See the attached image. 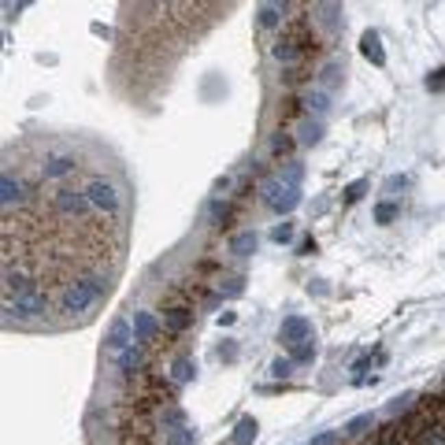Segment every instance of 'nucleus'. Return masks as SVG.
I'll list each match as a JSON object with an SVG mask.
<instances>
[{"label": "nucleus", "mask_w": 445, "mask_h": 445, "mask_svg": "<svg viewBox=\"0 0 445 445\" xmlns=\"http://www.w3.org/2000/svg\"><path fill=\"white\" fill-rule=\"evenodd\" d=\"M271 241H275V245H289V241H293V223H275V226H271Z\"/></svg>", "instance_id": "f704fd0d"}, {"label": "nucleus", "mask_w": 445, "mask_h": 445, "mask_svg": "<svg viewBox=\"0 0 445 445\" xmlns=\"http://www.w3.org/2000/svg\"><path fill=\"white\" fill-rule=\"evenodd\" d=\"M397 189H408V175H389L383 182V193H389V197H394Z\"/></svg>", "instance_id": "ea45409f"}, {"label": "nucleus", "mask_w": 445, "mask_h": 445, "mask_svg": "<svg viewBox=\"0 0 445 445\" xmlns=\"http://www.w3.org/2000/svg\"><path fill=\"white\" fill-rule=\"evenodd\" d=\"M75 171H78V160L71 156V152H52V156H45V163H41L45 182H60V178L75 175Z\"/></svg>", "instance_id": "6e6552de"}, {"label": "nucleus", "mask_w": 445, "mask_h": 445, "mask_svg": "<svg viewBox=\"0 0 445 445\" xmlns=\"http://www.w3.org/2000/svg\"><path fill=\"white\" fill-rule=\"evenodd\" d=\"M364 193H368V178H357V182H349V186H345V204H357Z\"/></svg>", "instance_id": "c9c22d12"}, {"label": "nucleus", "mask_w": 445, "mask_h": 445, "mask_svg": "<svg viewBox=\"0 0 445 445\" xmlns=\"http://www.w3.org/2000/svg\"><path fill=\"white\" fill-rule=\"evenodd\" d=\"M278 178L289 186V189H301V182H304V163H297V160H286L282 163V171H278Z\"/></svg>", "instance_id": "a878e982"}, {"label": "nucleus", "mask_w": 445, "mask_h": 445, "mask_svg": "<svg viewBox=\"0 0 445 445\" xmlns=\"http://www.w3.org/2000/svg\"><path fill=\"white\" fill-rule=\"evenodd\" d=\"M163 445H197V431H193V426L171 431V434H163Z\"/></svg>", "instance_id": "c756f323"}, {"label": "nucleus", "mask_w": 445, "mask_h": 445, "mask_svg": "<svg viewBox=\"0 0 445 445\" xmlns=\"http://www.w3.org/2000/svg\"><path fill=\"white\" fill-rule=\"evenodd\" d=\"M134 341H138V334H134V320L119 315V320H112V326H108V334H104V357L115 364Z\"/></svg>", "instance_id": "20e7f679"}, {"label": "nucleus", "mask_w": 445, "mask_h": 445, "mask_svg": "<svg viewBox=\"0 0 445 445\" xmlns=\"http://www.w3.org/2000/svg\"><path fill=\"white\" fill-rule=\"evenodd\" d=\"M182 426H189V423H186V412H182L178 405H167V408L160 412V431H163V434L182 431Z\"/></svg>", "instance_id": "5701e85b"}, {"label": "nucleus", "mask_w": 445, "mask_h": 445, "mask_svg": "<svg viewBox=\"0 0 445 445\" xmlns=\"http://www.w3.org/2000/svg\"><path fill=\"white\" fill-rule=\"evenodd\" d=\"M82 193H86L89 208H93V212H101V215H119L123 212L119 186H115L112 178H104V175H93L86 186H82Z\"/></svg>", "instance_id": "7ed1b4c3"}, {"label": "nucleus", "mask_w": 445, "mask_h": 445, "mask_svg": "<svg viewBox=\"0 0 445 445\" xmlns=\"http://www.w3.org/2000/svg\"><path fill=\"white\" fill-rule=\"evenodd\" d=\"M304 338H315V330H312V320H304V315H286V320L278 323V341H282L286 349H293V345H301Z\"/></svg>", "instance_id": "423d86ee"}, {"label": "nucleus", "mask_w": 445, "mask_h": 445, "mask_svg": "<svg viewBox=\"0 0 445 445\" xmlns=\"http://www.w3.org/2000/svg\"><path fill=\"white\" fill-rule=\"evenodd\" d=\"M360 52H364V60H371L375 67H383L386 63V49H383V38H378L375 30H368L364 38H360Z\"/></svg>", "instance_id": "dca6fc26"}, {"label": "nucleus", "mask_w": 445, "mask_h": 445, "mask_svg": "<svg viewBox=\"0 0 445 445\" xmlns=\"http://www.w3.org/2000/svg\"><path fill=\"white\" fill-rule=\"evenodd\" d=\"M293 357H275V360H271V378H289V375H293Z\"/></svg>", "instance_id": "2f4dec72"}, {"label": "nucleus", "mask_w": 445, "mask_h": 445, "mask_svg": "<svg viewBox=\"0 0 445 445\" xmlns=\"http://www.w3.org/2000/svg\"><path fill=\"white\" fill-rule=\"evenodd\" d=\"M312 12H315V23H320L323 30H330V34L345 23V19H341V4H315Z\"/></svg>", "instance_id": "6ab92c4d"}, {"label": "nucleus", "mask_w": 445, "mask_h": 445, "mask_svg": "<svg viewBox=\"0 0 445 445\" xmlns=\"http://www.w3.org/2000/svg\"><path fill=\"white\" fill-rule=\"evenodd\" d=\"M416 445H445V426H434V431H423Z\"/></svg>", "instance_id": "58836bf2"}, {"label": "nucleus", "mask_w": 445, "mask_h": 445, "mask_svg": "<svg viewBox=\"0 0 445 445\" xmlns=\"http://www.w3.org/2000/svg\"><path fill=\"white\" fill-rule=\"evenodd\" d=\"M104 293H108V278H101V275H82V278H75V282L63 286V293H60V315H67V320L86 315Z\"/></svg>", "instance_id": "f257e3e1"}, {"label": "nucleus", "mask_w": 445, "mask_h": 445, "mask_svg": "<svg viewBox=\"0 0 445 445\" xmlns=\"http://www.w3.org/2000/svg\"><path fill=\"white\" fill-rule=\"evenodd\" d=\"M271 56H275L278 63H293L297 56H301V38H297V34H286V38H278L275 45H271Z\"/></svg>", "instance_id": "2eb2a0df"}, {"label": "nucleus", "mask_w": 445, "mask_h": 445, "mask_svg": "<svg viewBox=\"0 0 445 445\" xmlns=\"http://www.w3.org/2000/svg\"><path fill=\"white\" fill-rule=\"evenodd\" d=\"M256 245H260L256 230H238V234H230V241H226V252H234L238 260H245V256L256 252Z\"/></svg>", "instance_id": "ddd939ff"}, {"label": "nucleus", "mask_w": 445, "mask_h": 445, "mask_svg": "<svg viewBox=\"0 0 445 445\" xmlns=\"http://www.w3.org/2000/svg\"><path fill=\"white\" fill-rule=\"evenodd\" d=\"M397 215H401V208H397L394 201H378V204H375V223H378V226H389Z\"/></svg>", "instance_id": "c85d7f7f"}, {"label": "nucleus", "mask_w": 445, "mask_h": 445, "mask_svg": "<svg viewBox=\"0 0 445 445\" xmlns=\"http://www.w3.org/2000/svg\"><path fill=\"white\" fill-rule=\"evenodd\" d=\"M341 442V431H323V434H315L308 445H338Z\"/></svg>", "instance_id": "79ce46f5"}, {"label": "nucleus", "mask_w": 445, "mask_h": 445, "mask_svg": "<svg viewBox=\"0 0 445 445\" xmlns=\"http://www.w3.org/2000/svg\"><path fill=\"white\" fill-rule=\"evenodd\" d=\"M301 104H304V112L312 115V119H323V115L330 112V93H326L323 86H315V89H308V93L301 97Z\"/></svg>", "instance_id": "f8f14e48"}, {"label": "nucleus", "mask_w": 445, "mask_h": 445, "mask_svg": "<svg viewBox=\"0 0 445 445\" xmlns=\"http://www.w3.org/2000/svg\"><path fill=\"white\" fill-rule=\"evenodd\" d=\"M30 289H38V282L30 278V271L8 263L4 267V297H23V293H30Z\"/></svg>", "instance_id": "1a4fd4ad"}, {"label": "nucleus", "mask_w": 445, "mask_h": 445, "mask_svg": "<svg viewBox=\"0 0 445 445\" xmlns=\"http://www.w3.org/2000/svg\"><path fill=\"white\" fill-rule=\"evenodd\" d=\"M134 334H138V341L149 345V341H156L163 334V323L149 312V308H138V312H134Z\"/></svg>", "instance_id": "9d476101"}, {"label": "nucleus", "mask_w": 445, "mask_h": 445, "mask_svg": "<svg viewBox=\"0 0 445 445\" xmlns=\"http://www.w3.org/2000/svg\"><path fill=\"white\" fill-rule=\"evenodd\" d=\"M23 8H26V4H4V15H8V19H15V15L23 12Z\"/></svg>", "instance_id": "a18cd8bd"}, {"label": "nucleus", "mask_w": 445, "mask_h": 445, "mask_svg": "<svg viewBox=\"0 0 445 445\" xmlns=\"http://www.w3.org/2000/svg\"><path fill=\"white\" fill-rule=\"evenodd\" d=\"M315 338H304L301 345H293V349H289V357H293V364H312L315 360Z\"/></svg>", "instance_id": "bb28decb"}, {"label": "nucleus", "mask_w": 445, "mask_h": 445, "mask_svg": "<svg viewBox=\"0 0 445 445\" xmlns=\"http://www.w3.org/2000/svg\"><path fill=\"white\" fill-rule=\"evenodd\" d=\"M297 204H301V189H286V197H282V201H278L275 208H271V212H278V215H289Z\"/></svg>", "instance_id": "473e14b6"}, {"label": "nucleus", "mask_w": 445, "mask_h": 445, "mask_svg": "<svg viewBox=\"0 0 445 445\" xmlns=\"http://www.w3.org/2000/svg\"><path fill=\"white\" fill-rule=\"evenodd\" d=\"M193 308H186V304H178V308H167L163 312V326H167L171 334H186L189 326H193Z\"/></svg>", "instance_id": "9b49d317"}, {"label": "nucleus", "mask_w": 445, "mask_h": 445, "mask_svg": "<svg viewBox=\"0 0 445 445\" xmlns=\"http://www.w3.org/2000/svg\"><path fill=\"white\" fill-rule=\"evenodd\" d=\"M341 75H345V63H341L338 56L323 63V71H320V82H323V89H326V93H330V89H338V86H341Z\"/></svg>", "instance_id": "4be33fe9"}, {"label": "nucleus", "mask_w": 445, "mask_h": 445, "mask_svg": "<svg viewBox=\"0 0 445 445\" xmlns=\"http://www.w3.org/2000/svg\"><path fill=\"white\" fill-rule=\"evenodd\" d=\"M256 431H260V423L252 420V416H241L238 426H234V434H230V445H252L256 442Z\"/></svg>", "instance_id": "412c9836"}, {"label": "nucleus", "mask_w": 445, "mask_h": 445, "mask_svg": "<svg viewBox=\"0 0 445 445\" xmlns=\"http://www.w3.org/2000/svg\"><path fill=\"white\" fill-rule=\"evenodd\" d=\"M52 212L63 215V219H71V223H82V219H89L93 208H89L82 189H56V193H52Z\"/></svg>", "instance_id": "39448f33"}, {"label": "nucleus", "mask_w": 445, "mask_h": 445, "mask_svg": "<svg viewBox=\"0 0 445 445\" xmlns=\"http://www.w3.org/2000/svg\"><path fill=\"white\" fill-rule=\"evenodd\" d=\"M245 293V278L241 275H230L219 282V297H241Z\"/></svg>", "instance_id": "7c9ffc66"}, {"label": "nucleus", "mask_w": 445, "mask_h": 445, "mask_svg": "<svg viewBox=\"0 0 445 445\" xmlns=\"http://www.w3.org/2000/svg\"><path fill=\"white\" fill-rule=\"evenodd\" d=\"M297 252H301V256H312V252H315V238H304L301 245H297Z\"/></svg>", "instance_id": "c03bdc74"}, {"label": "nucleus", "mask_w": 445, "mask_h": 445, "mask_svg": "<svg viewBox=\"0 0 445 445\" xmlns=\"http://www.w3.org/2000/svg\"><path fill=\"white\" fill-rule=\"evenodd\" d=\"M426 93H445V67H438V71H431V75H426Z\"/></svg>", "instance_id": "e433bc0d"}, {"label": "nucleus", "mask_w": 445, "mask_h": 445, "mask_svg": "<svg viewBox=\"0 0 445 445\" xmlns=\"http://www.w3.org/2000/svg\"><path fill=\"white\" fill-rule=\"evenodd\" d=\"M49 312V293L45 289H30V293L23 297H4V323L8 326H23L30 320H41V315Z\"/></svg>", "instance_id": "f03ea898"}, {"label": "nucleus", "mask_w": 445, "mask_h": 445, "mask_svg": "<svg viewBox=\"0 0 445 445\" xmlns=\"http://www.w3.org/2000/svg\"><path fill=\"white\" fill-rule=\"evenodd\" d=\"M219 360H223V364H234V360H238V345H234V338H226L219 345Z\"/></svg>", "instance_id": "a19ab883"}, {"label": "nucleus", "mask_w": 445, "mask_h": 445, "mask_svg": "<svg viewBox=\"0 0 445 445\" xmlns=\"http://www.w3.org/2000/svg\"><path fill=\"white\" fill-rule=\"evenodd\" d=\"M226 215H230V201H226V197H212V201H208V208H204L208 226H219Z\"/></svg>", "instance_id": "393cba45"}, {"label": "nucleus", "mask_w": 445, "mask_h": 445, "mask_svg": "<svg viewBox=\"0 0 445 445\" xmlns=\"http://www.w3.org/2000/svg\"><path fill=\"white\" fill-rule=\"evenodd\" d=\"M371 426H375V416L364 412V416H357V420H349V423H345V434H349V438H360V434H368Z\"/></svg>", "instance_id": "cd10ccee"}, {"label": "nucleus", "mask_w": 445, "mask_h": 445, "mask_svg": "<svg viewBox=\"0 0 445 445\" xmlns=\"http://www.w3.org/2000/svg\"><path fill=\"white\" fill-rule=\"evenodd\" d=\"M368 368H371V357H360L357 364H352V371H357V375H352V383H357V386L364 383V371H368Z\"/></svg>", "instance_id": "37998d69"}, {"label": "nucleus", "mask_w": 445, "mask_h": 445, "mask_svg": "<svg viewBox=\"0 0 445 445\" xmlns=\"http://www.w3.org/2000/svg\"><path fill=\"white\" fill-rule=\"evenodd\" d=\"M234 320H238V315H234V312H219V326H230Z\"/></svg>", "instance_id": "49530a36"}, {"label": "nucleus", "mask_w": 445, "mask_h": 445, "mask_svg": "<svg viewBox=\"0 0 445 445\" xmlns=\"http://www.w3.org/2000/svg\"><path fill=\"white\" fill-rule=\"evenodd\" d=\"M23 201H26V186L12 175V167H4V175H0V208H4V215H12Z\"/></svg>", "instance_id": "0eeeda50"}, {"label": "nucleus", "mask_w": 445, "mask_h": 445, "mask_svg": "<svg viewBox=\"0 0 445 445\" xmlns=\"http://www.w3.org/2000/svg\"><path fill=\"white\" fill-rule=\"evenodd\" d=\"M282 15H286V4H260L256 8V23L263 30H275V26L282 23Z\"/></svg>", "instance_id": "b1692460"}, {"label": "nucleus", "mask_w": 445, "mask_h": 445, "mask_svg": "<svg viewBox=\"0 0 445 445\" xmlns=\"http://www.w3.org/2000/svg\"><path fill=\"white\" fill-rule=\"evenodd\" d=\"M115 368H119V375H138V371L145 368V341H134L130 349L115 360Z\"/></svg>", "instance_id": "4468645a"}, {"label": "nucleus", "mask_w": 445, "mask_h": 445, "mask_svg": "<svg viewBox=\"0 0 445 445\" xmlns=\"http://www.w3.org/2000/svg\"><path fill=\"white\" fill-rule=\"evenodd\" d=\"M323 119H312V115H308V119L297 126V145H304V149H312V145H320L323 141Z\"/></svg>", "instance_id": "f3484780"}, {"label": "nucleus", "mask_w": 445, "mask_h": 445, "mask_svg": "<svg viewBox=\"0 0 445 445\" xmlns=\"http://www.w3.org/2000/svg\"><path fill=\"white\" fill-rule=\"evenodd\" d=\"M286 189H289V186H286L278 175H275V178H263V182H260V201L267 204V208H275V204L286 197Z\"/></svg>", "instance_id": "aec40b11"}, {"label": "nucleus", "mask_w": 445, "mask_h": 445, "mask_svg": "<svg viewBox=\"0 0 445 445\" xmlns=\"http://www.w3.org/2000/svg\"><path fill=\"white\" fill-rule=\"evenodd\" d=\"M197 378V360L193 357H178L175 364H171V383L175 386H189Z\"/></svg>", "instance_id": "a211bd4d"}, {"label": "nucleus", "mask_w": 445, "mask_h": 445, "mask_svg": "<svg viewBox=\"0 0 445 445\" xmlns=\"http://www.w3.org/2000/svg\"><path fill=\"white\" fill-rule=\"evenodd\" d=\"M412 401H416V394H397L394 401L386 405V416H401V412H408V408H412Z\"/></svg>", "instance_id": "72a5a7b5"}, {"label": "nucleus", "mask_w": 445, "mask_h": 445, "mask_svg": "<svg viewBox=\"0 0 445 445\" xmlns=\"http://www.w3.org/2000/svg\"><path fill=\"white\" fill-rule=\"evenodd\" d=\"M293 149V138H289L286 130H278L275 138H271V152H275V156H282V152H289Z\"/></svg>", "instance_id": "4c0bfd02"}]
</instances>
